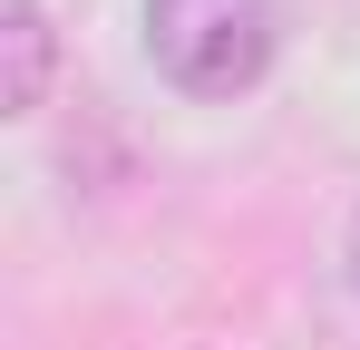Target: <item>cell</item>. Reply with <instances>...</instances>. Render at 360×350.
<instances>
[{
    "mask_svg": "<svg viewBox=\"0 0 360 350\" xmlns=\"http://www.w3.org/2000/svg\"><path fill=\"white\" fill-rule=\"evenodd\" d=\"M0 58H10L0 108L30 117L39 98H49V10H39V0H0Z\"/></svg>",
    "mask_w": 360,
    "mask_h": 350,
    "instance_id": "obj_2",
    "label": "cell"
},
{
    "mask_svg": "<svg viewBox=\"0 0 360 350\" xmlns=\"http://www.w3.org/2000/svg\"><path fill=\"white\" fill-rule=\"evenodd\" d=\"M283 49V0H146V58L185 98H243Z\"/></svg>",
    "mask_w": 360,
    "mask_h": 350,
    "instance_id": "obj_1",
    "label": "cell"
},
{
    "mask_svg": "<svg viewBox=\"0 0 360 350\" xmlns=\"http://www.w3.org/2000/svg\"><path fill=\"white\" fill-rule=\"evenodd\" d=\"M351 292H360V214H351Z\"/></svg>",
    "mask_w": 360,
    "mask_h": 350,
    "instance_id": "obj_3",
    "label": "cell"
}]
</instances>
